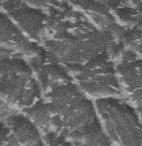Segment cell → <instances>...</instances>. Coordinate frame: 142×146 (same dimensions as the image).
I'll use <instances>...</instances> for the list:
<instances>
[{"label": "cell", "mask_w": 142, "mask_h": 146, "mask_svg": "<svg viewBox=\"0 0 142 146\" xmlns=\"http://www.w3.org/2000/svg\"><path fill=\"white\" fill-rule=\"evenodd\" d=\"M43 98L48 112L46 133L58 134L82 146H113L103 129L94 100L74 81L56 87Z\"/></svg>", "instance_id": "1"}, {"label": "cell", "mask_w": 142, "mask_h": 146, "mask_svg": "<svg viewBox=\"0 0 142 146\" xmlns=\"http://www.w3.org/2000/svg\"><path fill=\"white\" fill-rule=\"evenodd\" d=\"M0 70L2 106L22 112L43 97L34 70L24 58L1 53Z\"/></svg>", "instance_id": "2"}, {"label": "cell", "mask_w": 142, "mask_h": 146, "mask_svg": "<svg viewBox=\"0 0 142 146\" xmlns=\"http://www.w3.org/2000/svg\"><path fill=\"white\" fill-rule=\"evenodd\" d=\"M103 129L113 145L142 146V119L127 99L94 100Z\"/></svg>", "instance_id": "3"}, {"label": "cell", "mask_w": 142, "mask_h": 146, "mask_svg": "<svg viewBox=\"0 0 142 146\" xmlns=\"http://www.w3.org/2000/svg\"><path fill=\"white\" fill-rule=\"evenodd\" d=\"M106 33L91 31L82 34H59L45 40L43 48L66 68L82 66L94 58L108 53L114 44Z\"/></svg>", "instance_id": "4"}, {"label": "cell", "mask_w": 142, "mask_h": 146, "mask_svg": "<svg viewBox=\"0 0 142 146\" xmlns=\"http://www.w3.org/2000/svg\"><path fill=\"white\" fill-rule=\"evenodd\" d=\"M77 86L91 99L123 97L116 66L108 53L77 67L66 68Z\"/></svg>", "instance_id": "5"}, {"label": "cell", "mask_w": 142, "mask_h": 146, "mask_svg": "<svg viewBox=\"0 0 142 146\" xmlns=\"http://www.w3.org/2000/svg\"><path fill=\"white\" fill-rule=\"evenodd\" d=\"M43 46L30 39L12 23L3 19L1 29V53L22 57L28 61L44 53Z\"/></svg>", "instance_id": "6"}, {"label": "cell", "mask_w": 142, "mask_h": 146, "mask_svg": "<svg viewBox=\"0 0 142 146\" xmlns=\"http://www.w3.org/2000/svg\"><path fill=\"white\" fill-rule=\"evenodd\" d=\"M124 98L142 89V58H125L116 65Z\"/></svg>", "instance_id": "7"}, {"label": "cell", "mask_w": 142, "mask_h": 146, "mask_svg": "<svg viewBox=\"0 0 142 146\" xmlns=\"http://www.w3.org/2000/svg\"><path fill=\"white\" fill-rule=\"evenodd\" d=\"M120 43L126 47V49L135 53L137 56L142 57V33L124 34Z\"/></svg>", "instance_id": "8"}, {"label": "cell", "mask_w": 142, "mask_h": 146, "mask_svg": "<svg viewBox=\"0 0 142 146\" xmlns=\"http://www.w3.org/2000/svg\"><path fill=\"white\" fill-rule=\"evenodd\" d=\"M43 138L47 146H82L53 132L45 133Z\"/></svg>", "instance_id": "9"}, {"label": "cell", "mask_w": 142, "mask_h": 146, "mask_svg": "<svg viewBox=\"0 0 142 146\" xmlns=\"http://www.w3.org/2000/svg\"><path fill=\"white\" fill-rule=\"evenodd\" d=\"M127 100L135 106L142 119V89L131 94L127 97Z\"/></svg>", "instance_id": "10"}, {"label": "cell", "mask_w": 142, "mask_h": 146, "mask_svg": "<svg viewBox=\"0 0 142 146\" xmlns=\"http://www.w3.org/2000/svg\"><path fill=\"white\" fill-rule=\"evenodd\" d=\"M1 146H20L12 138L9 129L2 124V140Z\"/></svg>", "instance_id": "11"}]
</instances>
